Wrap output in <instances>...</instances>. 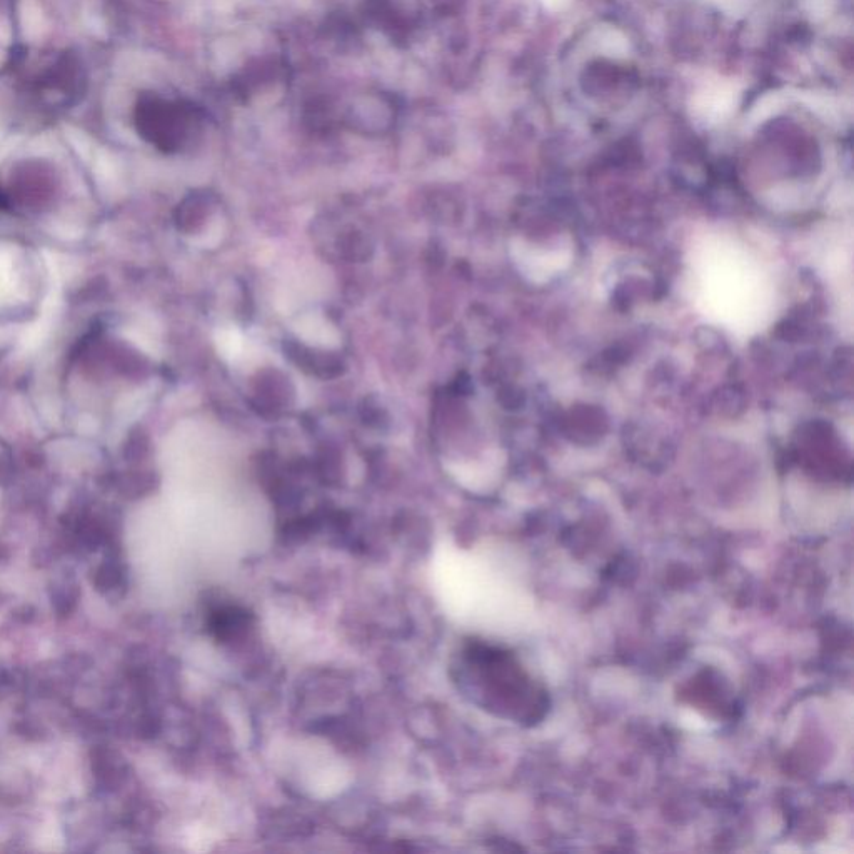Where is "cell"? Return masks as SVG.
<instances>
[{"label":"cell","instance_id":"2","mask_svg":"<svg viewBox=\"0 0 854 854\" xmlns=\"http://www.w3.org/2000/svg\"><path fill=\"white\" fill-rule=\"evenodd\" d=\"M247 619L249 616H247L246 611H239L237 608H222L214 611L211 626L217 638L227 639L231 638L237 629L246 628Z\"/></svg>","mask_w":854,"mask_h":854},{"label":"cell","instance_id":"1","mask_svg":"<svg viewBox=\"0 0 854 854\" xmlns=\"http://www.w3.org/2000/svg\"><path fill=\"white\" fill-rule=\"evenodd\" d=\"M296 331L297 336L301 337L302 341L314 346L334 347L339 344L341 337L339 332L334 329L331 322H327L324 317L304 316L292 327Z\"/></svg>","mask_w":854,"mask_h":854},{"label":"cell","instance_id":"3","mask_svg":"<svg viewBox=\"0 0 854 854\" xmlns=\"http://www.w3.org/2000/svg\"><path fill=\"white\" fill-rule=\"evenodd\" d=\"M217 352L224 357L226 361L234 362L242 356L244 352V339L241 332L237 331L234 326L221 327L216 332Z\"/></svg>","mask_w":854,"mask_h":854}]
</instances>
